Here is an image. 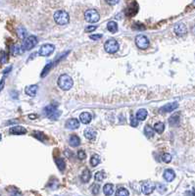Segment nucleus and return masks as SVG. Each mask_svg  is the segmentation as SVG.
I'll list each match as a JSON object with an SVG mask.
<instances>
[{
  "mask_svg": "<svg viewBox=\"0 0 195 196\" xmlns=\"http://www.w3.org/2000/svg\"><path fill=\"white\" fill-rule=\"evenodd\" d=\"M73 85V79H71V77L68 75H62L59 77L58 79V85L59 87L63 89V90H69V89L72 88V86Z\"/></svg>",
  "mask_w": 195,
  "mask_h": 196,
  "instance_id": "f257e3e1",
  "label": "nucleus"
},
{
  "mask_svg": "<svg viewBox=\"0 0 195 196\" xmlns=\"http://www.w3.org/2000/svg\"><path fill=\"white\" fill-rule=\"evenodd\" d=\"M54 20H55V22L58 25L64 26L69 23L70 17H69V14L66 11L59 10L55 12V14H54Z\"/></svg>",
  "mask_w": 195,
  "mask_h": 196,
  "instance_id": "f03ea898",
  "label": "nucleus"
},
{
  "mask_svg": "<svg viewBox=\"0 0 195 196\" xmlns=\"http://www.w3.org/2000/svg\"><path fill=\"white\" fill-rule=\"evenodd\" d=\"M44 114H45L46 117H48L51 120H56V119H58V117L61 114V112L60 110L57 109V107L55 105H48L46 106L45 108H44Z\"/></svg>",
  "mask_w": 195,
  "mask_h": 196,
  "instance_id": "7ed1b4c3",
  "label": "nucleus"
},
{
  "mask_svg": "<svg viewBox=\"0 0 195 196\" xmlns=\"http://www.w3.org/2000/svg\"><path fill=\"white\" fill-rule=\"evenodd\" d=\"M36 44H37V38L36 36H33V35H30V36H27L23 40L22 47H23V50H31Z\"/></svg>",
  "mask_w": 195,
  "mask_h": 196,
  "instance_id": "20e7f679",
  "label": "nucleus"
},
{
  "mask_svg": "<svg viewBox=\"0 0 195 196\" xmlns=\"http://www.w3.org/2000/svg\"><path fill=\"white\" fill-rule=\"evenodd\" d=\"M99 13L95 9H88L84 13V19L88 23H96L99 21Z\"/></svg>",
  "mask_w": 195,
  "mask_h": 196,
  "instance_id": "39448f33",
  "label": "nucleus"
},
{
  "mask_svg": "<svg viewBox=\"0 0 195 196\" xmlns=\"http://www.w3.org/2000/svg\"><path fill=\"white\" fill-rule=\"evenodd\" d=\"M105 50L107 51L108 53H116L118 50H119V43H118L117 40L115 39H109L105 42Z\"/></svg>",
  "mask_w": 195,
  "mask_h": 196,
  "instance_id": "423d86ee",
  "label": "nucleus"
},
{
  "mask_svg": "<svg viewBox=\"0 0 195 196\" xmlns=\"http://www.w3.org/2000/svg\"><path fill=\"white\" fill-rule=\"evenodd\" d=\"M135 43L137 47L140 48V49H146L149 46V39L145 35L139 34L135 37Z\"/></svg>",
  "mask_w": 195,
  "mask_h": 196,
  "instance_id": "0eeeda50",
  "label": "nucleus"
},
{
  "mask_svg": "<svg viewBox=\"0 0 195 196\" xmlns=\"http://www.w3.org/2000/svg\"><path fill=\"white\" fill-rule=\"evenodd\" d=\"M54 51V45H52V44H44V45H42L40 47L39 49V55L40 56H49L51 53H52Z\"/></svg>",
  "mask_w": 195,
  "mask_h": 196,
  "instance_id": "6e6552de",
  "label": "nucleus"
},
{
  "mask_svg": "<svg viewBox=\"0 0 195 196\" xmlns=\"http://www.w3.org/2000/svg\"><path fill=\"white\" fill-rule=\"evenodd\" d=\"M155 189V184H153L152 181H146L145 184H143L142 185V192L145 195H149L151 194Z\"/></svg>",
  "mask_w": 195,
  "mask_h": 196,
  "instance_id": "1a4fd4ad",
  "label": "nucleus"
},
{
  "mask_svg": "<svg viewBox=\"0 0 195 196\" xmlns=\"http://www.w3.org/2000/svg\"><path fill=\"white\" fill-rule=\"evenodd\" d=\"M174 31H175V33L177 34L178 35H184L185 34H186V31H187V28H186V26H185L184 24H183V23H178V24H177L175 26V28H174Z\"/></svg>",
  "mask_w": 195,
  "mask_h": 196,
  "instance_id": "9d476101",
  "label": "nucleus"
},
{
  "mask_svg": "<svg viewBox=\"0 0 195 196\" xmlns=\"http://www.w3.org/2000/svg\"><path fill=\"white\" fill-rule=\"evenodd\" d=\"M178 107V102H171V103L166 104L165 106H163L161 108V112H164V113H169V112H172L175 110Z\"/></svg>",
  "mask_w": 195,
  "mask_h": 196,
  "instance_id": "9b49d317",
  "label": "nucleus"
},
{
  "mask_svg": "<svg viewBox=\"0 0 195 196\" xmlns=\"http://www.w3.org/2000/svg\"><path fill=\"white\" fill-rule=\"evenodd\" d=\"M10 133L11 134H16V136H20V134H25L27 133V130L24 127L21 126H15L10 128Z\"/></svg>",
  "mask_w": 195,
  "mask_h": 196,
  "instance_id": "f8f14e48",
  "label": "nucleus"
},
{
  "mask_svg": "<svg viewBox=\"0 0 195 196\" xmlns=\"http://www.w3.org/2000/svg\"><path fill=\"white\" fill-rule=\"evenodd\" d=\"M79 127V122L76 119H70L66 122V128L70 130H76Z\"/></svg>",
  "mask_w": 195,
  "mask_h": 196,
  "instance_id": "ddd939ff",
  "label": "nucleus"
},
{
  "mask_svg": "<svg viewBox=\"0 0 195 196\" xmlns=\"http://www.w3.org/2000/svg\"><path fill=\"white\" fill-rule=\"evenodd\" d=\"M163 176H164V179H166L167 181L171 182L175 179V172L172 171V169H167L166 171L164 172V175H163Z\"/></svg>",
  "mask_w": 195,
  "mask_h": 196,
  "instance_id": "4468645a",
  "label": "nucleus"
},
{
  "mask_svg": "<svg viewBox=\"0 0 195 196\" xmlns=\"http://www.w3.org/2000/svg\"><path fill=\"white\" fill-rule=\"evenodd\" d=\"M84 133V136L89 140H93V139H95V137H96V131L91 128H85Z\"/></svg>",
  "mask_w": 195,
  "mask_h": 196,
  "instance_id": "2eb2a0df",
  "label": "nucleus"
},
{
  "mask_svg": "<svg viewBox=\"0 0 195 196\" xmlns=\"http://www.w3.org/2000/svg\"><path fill=\"white\" fill-rule=\"evenodd\" d=\"M91 115L88 113V112H84V113H81V116H79V121L81 122L84 125H87L91 122Z\"/></svg>",
  "mask_w": 195,
  "mask_h": 196,
  "instance_id": "dca6fc26",
  "label": "nucleus"
},
{
  "mask_svg": "<svg viewBox=\"0 0 195 196\" xmlns=\"http://www.w3.org/2000/svg\"><path fill=\"white\" fill-rule=\"evenodd\" d=\"M69 144L72 147H78L79 144H81V139H79V137L78 136L73 134V136H70V138H69Z\"/></svg>",
  "mask_w": 195,
  "mask_h": 196,
  "instance_id": "f3484780",
  "label": "nucleus"
},
{
  "mask_svg": "<svg viewBox=\"0 0 195 196\" xmlns=\"http://www.w3.org/2000/svg\"><path fill=\"white\" fill-rule=\"evenodd\" d=\"M36 91H37V85H30L28 87H25V93L31 96V97H33L34 95L36 94Z\"/></svg>",
  "mask_w": 195,
  "mask_h": 196,
  "instance_id": "a211bd4d",
  "label": "nucleus"
},
{
  "mask_svg": "<svg viewBox=\"0 0 195 196\" xmlns=\"http://www.w3.org/2000/svg\"><path fill=\"white\" fill-rule=\"evenodd\" d=\"M146 117H147V111L144 110V109H139L136 112L135 118L137 119V121H144Z\"/></svg>",
  "mask_w": 195,
  "mask_h": 196,
  "instance_id": "6ab92c4d",
  "label": "nucleus"
},
{
  "mask_svg": "<svg viewBox=\"0 0 195 196\" xmlns=\"http://www.w3.org/2000/svg\"><path fill=\"white\" fill-rule=\"evenodd\" d=\"M103 191H104V194L107 195V196H110L114 193V186L113 184H107L104 185V188H103Z\"/></svg>",
  "mask_w": 195,
  "mask_h": 196,
  "instance_id": "aec40b11",
  "label": "nucleus"
},
{
  "mask_svg": "<svg viewBox=\"0 0 195 196\" xmlns=\"http://www.w3.org/2000/svg\"><path fill=\"white\" fill-rule=\"evenodd\" d=\"M107 28H108V31H111L112 34L117 33V31H118V24L116 23V22H114V21H110L109 23L107 24Z\"/></svg>",
  "mask_w": 195,
  "mask_h": 196,
  "instance_id": "412c9836",
  "label": "nucleus"
},
{
  "mask_svg": "<svg viewBox=\"0 0 195 196\" xmlns=\"http://www.w3.org/2000/svg\"><path fill=\"white\" fill-rule=\"evenodd\" d=\"M169 123H170L171 126H178V123H180V115L178 114L172 115L170 118V120H169Z\"/></svg>",
  "mask_w": 195,
  "mask_h": 196,
  "instance_id": "4be33fe9",
  "label": "nucleus"
},
{
  "mask_svg": "<svg viewBox=\"0 0 195 196\" xmlns=\"http://www.w3.org/2000/svg\"><path fill=\"white\" fill-rule=\"evenodd\" d=\"M81 181H84V182H87L89 179H90V178H91V173H90V172H89V170L88 169H85L84 172H82V173H81Z\"/></svg>",
  "mask_w": 195,
  "mask_h": 196,
  "instance_id": "5701e85b",
  "label": "nucleus"
},
{
  "mask_svg": "<svg viewBox=\"0 0 195 196\" xmlns=\"http://www.w3.org/2000/svg\"><path fill=\"white\" fill-rule=\"evenodd\" d=\"M55 162L57 164V167H58V169L60 171H64L66 168V164H65V161L62 159V158H59V159H55Z\"/></svg>",
  "mask_w": 195,
  "mask_h": 196,
  "instance_id": "b1692460",
  "label": "nucleus"
},
{
  "mask_svg": "<svg viewBox=\"0 0 195 196\" xmlns=\"http://www.w3.org/2000/svg\"><path fill=\"white\" fill-rule=\"evenodd\" d=\"M154 130H155V131H157L158 133H162L163 131H164V130H165V125L163 124V123H157V124H155V126H154Z\"/></svg>",
  "mask_w": 195,
  "mask_h": 196,
  "instance_id": "393cba45",
  "label": "nucleus"
},
{
  "mask_svg": "<svg viewBox=\"0 0 195 196\" xmlns=\"http://www.w3.org/2000/svg\"><path fill=\"white\" fill-rule=\"evenodd\" d=\"M7 190L9 193H10L11 196H22L21 192L19 191V189L16 187H8Z\"/></svg>",
  "mask_w": 195,
  "mask_h": 196,
  "instance_id": "a878e982",
  "label": "nucleus"
},
{
  "mask_svg": "<svg viewBox=\"0 0 195 196\" xmlns=\"http://www.w3.org/2000/svg\"><path fill=\"white\" fill-rule=\"evenodd\" d=\"M99 162H100V157H99L98 155H96V154L91 157L90 164L92 165V167H96L98 164H99Z\"/></svg>",
  "mask_w": 195,
  "mask_h": 196,
  "instance_id": "bb28decb",
  "label": "nucleus"
},
{
  "mask_svg": "<svg viewBox=\"0 0 195 196\" xmlns=\"http://www.w3.org/2000/svg\"><path fill=\"white\" fill-rule=\"evenodd\" d=\"M144 131H145V136L147 137H152L154 136V130L150 126H146L144 128Z\"/></svg>",
  "mask_w": 195,
  "mask_h": 196,
  "instance_id": "cd10ccee",
  "label": "nucleus"
},
{
  "mask_svg": "<svg viewBox=\"0 0 195 196\" xmlns=\"http://www.w3.org/2000/svg\"><path fill=\"white\" fill-rule=\"evenodd\" d=\"M129 195H130L129 191H127V189L124 188V187L119 188L116 192V196H129Z\"/></svg>",
  "mask_w": 195,
  "mask_h": 196,
  "instance_id": "c85d7f7f",
  "label": "nucleus"
},
{
  "mask_svg": "<svg viewBox=\"0 0 195 196\" xmlns=\"http://www.w3.org/2000/svg\"><path fill=\"white\" fill-rule=\"evenodd\" d=\"M105 178V173L103 171H100V172H97L95 173V181H102Z\"/></svg>",
  "mask_w": 195,
  "mask_h": 196,
  "instance_id": "c756f323",
  "label": "nucleus"
},
{
  "mask_svg": "<svg viewBox=\"0 0 195 196\" xmlns=\"http://www.w3.org/2000/svg\"><path fill=\"white\" fill-rule=\"evenodd\" d=\"M18 34H19V36L22 38V39H25V35H27V31H25L23 27L19 28H18Z\"/></svg>",
  "mask_w": 195,
  "mask_h": 196,
  "instance_id": "7c9ffc66",
  "label": "nucleus"
},
{
  "mask_svg": "<svg viewBox=\"0 0 195 196\" xmlns=\"http://www.w3.org/2000/svg\"><path fill=\"white\" fill-rule=\"evenodd\" d=\"M162 160H163V161H164L165 163H170L171 160H172V156H171L169 153H165V154H163Z\"/></svg>",
  "mask_w": 195,
  "mask_h": 196,
  "instance_id": "2f4dec72",
  "label": "nucleus"
},
{
  "mask_svg": "<svg viewBox=\"0 0 195 196\" xmlns=\"http://www.w3.org/2000/svg\"><path fill=\"white\" fill-rule=\"evenodd\" d=\"M11 52L13 53V55H18V54L21 52V47H20V46H18V45L12 46V48H11Z\"/></svg>",
  "mask_w": 195,
  "mask_h": 196,
  "instance_id": "473e14b6",
  "label": "nucleus"
},
{
  "mask_svg": "<svg viewBox=\"0 0 195 196\" xmlns=\"http://www.w3.org/2000/svg\"><path fill=\"white\" fill-rule=\"evenodd\" d=\"M99 189H100V186H99V184H95L92 185V187H91V192H92V193H93L94 195H97V194L99 193Z\"/></svg>",
  "mask_w": 195,
  "mask_h": 196,
  "instance_id": "72a5a7b5",
  "label": "nucleus"
},
{
  "mask_svg": "<svg viewBox=\"0 0 195 196\" xmlns=\"http://www.w3.org/2000/svg\"><path fill=\"white\" fill-rule=\"evenodd\" d=\"M137 125H138V121H137V119L134 117L133 115H130V126L136 127Z\"/></svg>",
  "mask_w": 195,
  "mask_h": 196,
  "instance_id": "f704fd0d",
  "label": "nucleus"
},
{
  "mask_svg": "<svg viewBox=\"0 0 195 196\" xmlns=\"http://www.w3.org/2000/svg\"><path fill=\"white\" fill-rule=\"evenodd\" d=\"M52 65H53V64H52V62H51L50 64H48V65H47V66L45 67V68H44V69H43V72H42V73H41V77H43V76H45V75H46V74H47V73H48V72H49V70H50V68H51V67H52Z\"/></svg>",
  "mask_w": 195,
  "mask_h": 196,
  "instance_id": "c9c22d12",
  "label": "nucleus"
},
{
  "mask_svg": "<svg viewBox=\"0 0 195 196\" xmlns=\"http://www.w3.org/2000/svg\"><path fill=\"white\" fill-rule=\"evenodd\" d=\"M85 152L84 150H79L78 151V157H79V159H81V160H84V159H85Z\"/></svg>",
  "mask_w": 195,
  "mask_h": 196,
  "instance_id": "e433bc0d",
  "label": "nucleus"
},
{
  "mask_svg": "<svg viewBox=\"0 0 195 196\" xmlns=\"http://www.w3.org/2000/svg\"><path fill=\"white\" fill-rule=\"evenodd\" d=\"M6 61H7V55H6L5 52H1V56H0V62L2 64L6 63Z\"/></svg>",
  "mask_w": 195,
  "mask_h": 196,
  "instance_id": "4c0bfd02",
  "label": "nucleus"
},
{
  "mask_svg": "<svg viewBox=\"0 0 195 196\" xmlns=\"http://www.w3.org/2000/svg\"><path fill=\"white\" fill-rule=\"evenodd\" d=\"M94 30H96V27H95V26H88V27L85 28L86 33H89V31H93Z\"/></svg>",
  "mask_w": 195,
  "mask_h": 196,
  "instance_id": "58836bf2",
  "label": "nucleus"
},
{
  "mask_svg": "<svg viewBox=\"0 0 195 196\" xmlns=\"http://www.w3.org/2000/svg\"><path fill=\"white\" fill-rule=\"evenodd\" d=\"M101 37H102L101 34H92V35H90V39H93V40H97Z\"/></svg>",
  "mask_w": 195,
  "mask_h": 196,
  "instance_id": "ea45409f",
  "label": "nucleus"
},
{
  "mask_svg": "<svg viewBox=\"0 0 195 196\" xmlns=\"http://www.w3.org/2000/svg\"><path fill=\"white\" fill-rule=\"evenodd\" d=\"M158 190H159L160 192H164V191L166 190L165 185H163V184H158Z\"/></svg>",
  "mask_w": 195,
  "mask_h": 196,
  "instance_id": "a19ab883",
  "label": "nucleus"
},
{
  "mask_svg": "<svg viewBox=\"0 0 195 196\" xmlns=\"http://www.w3.org/2000/svg\"><path fill=\"white\" fill-rule=\"evenodd\" d=\"M3 87H4V79H1L0 81V91L2 90Z\"/></svg>",
  "mask_w": 195,
  "mask_h": 196,
  "instance_id": "79ce46f5",
  "label": "nucleus"
},
{
  "mask_svg": "<svg viewBox=\"0 0 195 196\" xmlns=\"http://www.w3.org/2000/svg\"><path fill=\"white\" fill-rule=\"evenodd\" d=\"M10 70H11V67H9V68H8V69H6V70H5V72H4V74H6V73H8V72H9V71H10Z\"/></svg>",
  "mask_w": 195,
  "mask_h": 196,
  "instance_id": "37998d69",
  "label": "nucleus"
},
{
  "mask_svg": "<svg viewBox=\"0 0 195 196\" xmlns=\"http://www.w3.org/2000/svg\"><path fill=\"white\" fill-rule=\"evenodd\" d=\"M192 33H193V34L195 35V26H194V27L192 28Z\"/></svg>",
  "mask_w": 195,
  "mask_h": 196,
  "instance_id": "c03bdc74",
  "label": "nucleus"
},
{
  "mask_svg": "<svg viewBox=\"0 0 195 196\" xmlns=\"http://www.w3.org/2000/svg\"><path fill=\"white\" fill-rule=\"evenodd\" d=\"M1 138H2V136H1V133H0V140H1Z\"/></svg>",
  "mask_w": 195,
  "mask_h": 196,
  "instance_id": "a18cd8bd",
  "label": "nucleus"
}]
</instances>
